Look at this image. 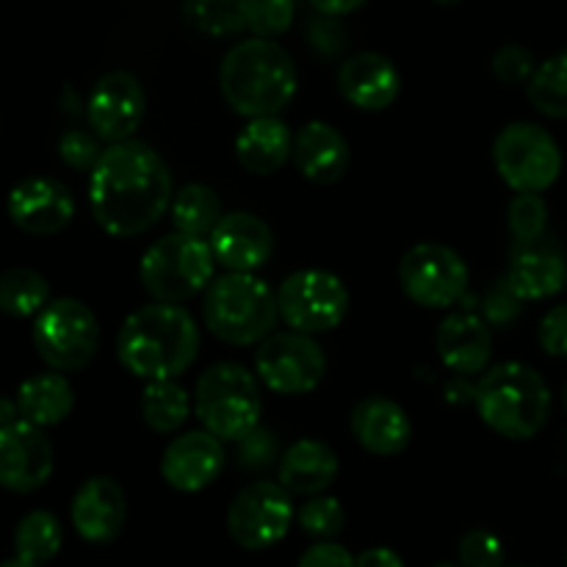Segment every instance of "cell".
Returning a JSON list of instances; mask_svg holds the SVG:
<instances>
[{"mask_svg":"<svg viewBox=\"0 0 567 567\" xmlns=\"http://www.w3.org/2000/svg\"><path fill=\"white\" fill-rule=\"evenodd\" d=\"M172 175L150 144L131 138L109 144L89 175V205L94 221L114 238L147 233L172 208Z\"/></svg>","mask_w":567,"mask_h":567,"instance_id":"6da1fadb","label":"cell"},{"mask_svg":"<svg viewBox=\"0 0 567 567\" xmlns=\"http://www.w3.org/2000/svg\"><path fill=\"white\" fill-rule=\"evenodd\" d=\"M199 352V327L186 308L153 302L127 316L116 336V358L144 382L177 380Z\"/></svg>","mask_w":567,"mask_h":567,"instance_id":"7a4b0ae2","label":"cell"},{"mask_svg":"<svg viewBox=\"0 0 567 567\" xmlns=\"http://www.w3.org/2000/svg\"><path fill=\"white\" fill-rule=\"evenodd\" d=\"M297 64L282 44L271 39H247L225 55L219 89L238 116L266 120L277 116L297 94Z\"/></svg>","mask_w":567,"mask_h":567,"instance_id":"3957f363","label":"cell"},{"mask_svg":"<svg viewBox=\"0 0 567 567\" xmlns=\"http://www.w3.org/2000/svg\"><path fill=\"white\" fill-rule=\"evenodd\" d=\"M480 419L509 441H529L551 415V391L526 363H498L480 377L474 391Z\"/></svg>","mask_w":567,"mask_h":567,"instance_id":"277c9868","label":"cell"},{"mask_svg":"<svg viewBox=\"0 0 567 567\" xmlns=\"http://www.w3.org/2000/svg\"><path fill=\"white\" fill-rule=\"evenodd\" d=\"M205 327L230 347H252L275 336L280 308L266 280L241 271L216 277L203 299Z\"/></svg>","mask_w":567,"mask_h":567,"instance_id":"5b68a950","label":"cell"},{"mask_svg":"<svg viewBox=\"0 0 567 567\" xmlns=\"http://www.w3.org/2000/svg\"><path fill=\"white\" fill-rule=\"evenodd\" d=\"M194 413L219 441H244L264 413L258 377L238 363L210 365L194 391Z\"/></svg>","mask_w":567,"mask_h":567,"instance_id":"8992f818","label":"cell"},{"mask_svg":"<svg viewBox=\"0 0 567 567\" xmlns=\"http://www.w3.org/2000/svg\"><path fill=\"white\" fill-rule=\"evenodd\" d=\"M216 269L214 249L205 238L172 233L155 241L138 264L142 286L155 302L181 305L208 291Z\"/></svg>","mask_w":567,"mask_h":567,"instance_id":"52a82bcc","label":"cell"},{"mask_svg":"<svg viewBox=\"0 0 567 567\" xmlns=\"http://www.w3.org/2000/svg\"><path fill=\"white\" fill-rule=\"evenodd\" d=\"M493 164L513 192L543 194L563 172V153L546 127L513 122L493 142Z\"/></svg>","mask_w":567,"mask_h":567,"instance_id":"ba28073f","label":"cell"},{"mask_svg":"<svg viewBox=\"0 0 567 567\" xmlns=\"http://www.w3.org/2000/svg\"><path fill=\"white\" fill-rule=\"evenodd\" d=\"M33 347L53 371H81L100 347L97 316L81 299H53L33 321Z\"/></svg>","mask_w":567,"mask_h":567,"instance_id":"9c48e42d","label":"cell"},{"mask_svg":"<svg viewBox=\"0 0 567 567\" xmlns=\"http://www.w3.org/2000/svg\"><path fill=\"white\" fill-rule=\"evenodd\" d=\"M280 319L302 336L330 332L347 319L349 291L343 280L324 269H302L286 277L277 291Z\"/></svg>","mask_w":567,"mask_h":567,"instance_id":"30bf717a","label":"cell"},{"mask_svg":"<svg viewBox=\"0 0 567 567\" xmlns=\"http://www.w3.org/2000/svg\"><path fill=\"white\" fill-rule=\"evenodd\" d=\"M399 286L410 302L430 310L457 305L468 288V266L443 244H415L399 264Z\"/></svg>","mask_w":567,"mask_h":567,"instance_id":"8fae6325","label":"cell"},{"mask_svg":"<svg viewBox=\"0 0 567 567\" xmlns=\"http://www.w3.org/2000/svg\"><path fill=\"white\" fill-rule=\"evenodd\" d=\"M255 371L269 391L299 396L319 388L327 374V358L313 336L275 332L255 352Z\"/></svg>","mask_w":567,"mask_h":567,"instance_id":"7c38bea8","label":"cell"},{"mask_svg":"<svg viewBox=\"0 0 567 567\" xmlns=\"http://www.w3.org/2000/svg\"><path fill=\"white\" fill-rule=\"evenodd\" d=\"M293 520L291 493L280 482H255L233 498L227 532L247 551H264L288 535Z\"/></svg>","mask_w":567,"mask_h":567,"instance_id":"4fadbf2b","label":"cell"},{"mask_svg":"<svg viewBox=\"0 0 567 567\" xmlns=\"http://www.w3.org/2000/svg\"><path fill=\"white\" fill-rule=\"evenodd\" d=\"M147 111V94L133 72H105L94 83L86 103V120L100 142L122 144L131 142L133 133L142 127Z\"/></svg>","mask_w":567,"mask_h":567,"instance_id":"5bb4252c","label":"cell"},{"mask_svg":"<svg viewBox=\"0 0 567 567\" xmlns=\"http://www.w3.org/2000/svg\"><path fill=\"white\" fill-rule=\"evenodd\" d=\"M53 476V446L28 421L0 430V485L9 493H37Z\"/></svg>","mask_w":567,"mask_h":567,"instance_id":"9a60e30c","label":"cell"},{"mask_svg":"<svg viewBox=\"0 0 567 567\" xmlns=\"http://www.w3.org/2000/svg\"><path fill=\"white\" fill-rule=\"evenodd\" d=\"M75 216L72 192L55 177H25L9 194V219L28 236H55Z\"/></svg>","mask_w":567,"mask_h":567,"instance_id":"2e32d148","label":"cell"},{"mask_svg":"<svg viewBox=\"0 0 567 567\" xmlns=\"http://www.w3.org/2000/svg\"><path fill=\"white\" fill-rule=\"evenodd\" d=\"M225 468V449L210 432H186L166 446L161 476L177 493H199Z\"/></svg>","mask_w":567,"mask_h":567,"instance_id":"e0dca14e","label":"cell"},{"mask_svg":"<svg viewBox=\"0 0 567 567\" xmlns=\"http://www.w3.org/2000/svg\"><path fill=\"white\" fill-rule=\"evenodd\" d=\"M208 244L214 249L216 264L225 266L227 271L252 275L275 252V233L260 216L247 214V210H233L216 225Z\"/></svg>","mask_w":567,"mask_h":567,"instance_id":"ac0fdd59","label":"cell"},{"mask_svg":"<svg viewBox=\"0 0 567 567\" xmlns=\"http://www.w3.org/2000/svg\"><path fill=\"white\" fill-rule=\"evenodd\" d=\"M338 92L349 105L360 111H385L396 103L402 92V75L391 59L382 53L349 55L338 70Z\"/></svg>","mask_w":567,"mask_h":567,"instance_id":"d6986e66","label":"cell"},{"mask_svg":"<svg viewBox=\"0 0 567 567\" xmlns=\"http://www.w3.org/2000/svg\"><path fill=\"white\" fill-rule=\"evenodd\" d=\"M72 526L78 535L94 546L116 540L127 518V498L122 487L109 476H94L78 487L72 498Z\"/></svg>","mask_w":567,"mask_h":567,"instance_id":"ffe728a7","label":"cell"},{"mask_svg":"<svg viewBox=\"0 0 567 567\" xmlns=\"http://www.w3.org/2000/svg\"><path fill=\"white\" fill-rule=\"evenodd\" d=\"M509 286L520 299H548L567 282V260L551 236L509 249Z\"/></svg>","mask_w":567,"mask_h":567,"instance_id":"44dd1931","label":"cell"},{"mask_svg":"<svg viewBox=\"0 0 567 567\" xmlns=\"http://www.w3.org/2000/svg\"><path fill=\"white\" fill-rule=\"evenodd\" d=\"M435 347L443 365L452 369L454 374H482L493 354L491 324L471 310H454L437 327Z\"/></svg>","mask_w":567,"mask_h":567,"instance_id":"7402d4cb","label":"cell"},{"mask_svg":"<svg viewBox=\"0 0 567 567\" xmlns=\"http://www.w3.org/2000/svg\"><path fill=\"white\" fill-rule=\"evenodd\" d=\"M354 441L377 457H396L410 446L413 426L393 399L365 396L352 410Z\"/></svg>","mask_w":567,"mask_h":567,"instance_id":"603a6c76","label":"cell"},{"mask_svg":"<svg viewBox=\"0 0 567 567\" xmlns=\"http://www.w3.org/2000/svg\"><path fill=\"white\" fill-rule=\"evenodd\" d=\"M293 164L308 177L310 183L319 186H332L347 175L349 164H352V153L341 133L327 122H308L302 131L293 136Z\"/></svg>","mask_w":567,"mask_h":567,"instance_id":"cb8c5ba5","label":"cell"},{"mask_svg":"<svg viewBox=\"0 0 567 567\" xmlns=\"http://www.w3.org/2000/svg\"><path fill=\"white\" fill-rule=\"evenodd\" d=\"M338 476V454L324 441L305 437L280 460L277 480L293 496H321Z\"/></svg>","mask_w":567,"mask_h":567,"instance_id":"d4e9b609","label":"cell"},{"mask_svg":"<svg viewBox=\"0 0 567 567\" xmlns=\"http://www.w3.org/2000/svg\"><path fill=\"white\" fill-rule=\"evenodd\" d=\"M293 155V136L280 116L249 120L236 138V158L249 175H275Z\"/></svg>","mask_w":567,"mask_h":567,"instance_id":"484cf974","label":"cell"},{"mask_svg":"<svg viewBox=\"0 0 567 567\" xmlns=\"http://www.w3.org/2000/svg\"><path fill=\"white\" fill-rule=\"evenodd\" d=\"M14 402L20 408L22 421L39 426V430H48V426L61 424L72 413L75 393H72L66 377H61L59 371H50V374H37L22 382L17 388Z\"/></svg>","mask_w":567,"mask_h":567,"instance_id":"4316f807","label":"cell"},{"mask_svg":"<svg viewBox=\"0 0 567 567\" xmlns=\"http://www.w3.org/2000/svg\"><path fill=\"white\" fill-rule=\"evenodd\" d=\"M172 221L175 233L194 238H210L225 216H221V199L205 183H188L172 199Z\"/></svg>","mask_w":567,"mask_h":567,"instance_id":"83f0119b","label":"cell"},{"mask_svg":"<svg viewBox=\"0 0 567 567\" xmlns=\"http://www.w3.org/2000/svg\"><path fill=\"white\" fill-rule=\"evenodd\" d=\"M192 399L175 380L147 382L142 393V419L158 435H172L186 424Z\"/></svg>","mask_w":567,"mask_h":567,"instance_id":"f1b7e54d","label":"cell"},{"mask_svg":"<svg viewBox=\"0 0 567 567\" xmlns=\"http://www.w3.org/2000/svg\"><path fill=\"white\" fill-rule=\"evenodd\" d=\"M48 280L39 271L14 266L0 277V310L11 319H31L48 308Z\"/></svg>","mask_w":567,"mask_h":567,"instance_id":"f546056e","label":"cell"},{"mask_svg":"<svg viewBox=\"0 0 567 567\" xmlns=\"http://www.w3.org/2000/svg\"><path fill=\"white\" fill-rule=\"evenodd\" d=\"M64 543V529H61L59 518L44 509H33L25 518L17 524L14 532V551L17 559H25L31 565L50 563L55 554L61 551Z\"/></svg>","mask_w":567,"mask_h":567,"instance_id":"4dcf8cb0","label":"cell"},{"mask_svg":"<svg viewBox=\"0 0 567 567\" xmlns=\"http://www.w3.org/2000/svg\"><path fill=\"white\" fill-rule=\"evenodd\" d=\"M526 97L543 116L567 120V48L537 64L526 83Z\"/></svg>","mask_w":567,"mask_h":567,"instance_id":"1f68e13d","label":"cell"},{"mask_svg":"<svg viewBox=\"0 0 567 567\" xmlns=\"http://www.w3.org/2000/svg\"><path fill=\"white\" fill-rule=\"evenodd\" d=\"M249 0H186L183 14L188 25L208 37H233L247 28Z\"/></svg>","mask_w":567,"mask_h":567,"instance_id":"d6a6232c","label":"cell"},{"mask_svg":"<svg viewBox=\"0 0 567 567\" xmlns=\"http://www.w3.org/2000/svg\"><path fill=\"white\" fill-rule=\"evenodd\" d=\"M299 526L305 535L316 537L321 543H330L338 537L347 526V513H343L341 502L332 496H313L297 515Z\"/></svg>","mask_w":567,"mask_h":567,"instance_id":"836d02e7","label":"cell"},{"mask_svg":"<svg viewBox=\"0 0 567 567\" xmlns=\"http://www.w3.org/2000/svg\"><path fill=\"white\" fill-rule=\"evenodd\" d=\"M509 233H513V244H529L546 236L548 225V205L540 194H518L509 203L507 210Z\"/></svg>","mask_w":567,"mask_h":567,"instance_id":"e575fe53","label":"cell"},{"mask_svg":"<svg viewBox=\"0 0 567 567\" xmlns=\"http://www.w3.org/2000/svg\"><path fill=\"white\" fill-rule=\"evenodd\" d=\"M293 9H297V0H249L247 28L258 39L275 42L291 28Z\"/></svg>","mask_w":567,"mask_h":567,"instance_id":"d590c367","label":"cell"},{"mask_svg":"<svg viewBox=\"0 0 567 567\" xmlns=\"http://www.w3.org/2000/svg\"><path fill=\"white\" fill-rule=\"evenodd\" d=\"M103 153L105 150L100 147V138L89 131H66L59 138V158L75 172H89L92 175Z\"/></svg>","mask_w":567,"mask_h":567,"instance_id":"8d00e7d4","label":"cell"},{"mask_svg":"<svg viewBox=\"0 0 567 567\" xmlns=\"http://www.w3.org/2000/svg\"><path fill=\"white\" fill-rule=\"evenodd\" d=\"M493 75L498 78L507 86H515V83H529L532 75H535L537 64H535V53L524 44H502L496 50L491 61Z\"/></svg>","mask_w":567,"mask_h":567,"instance_id":"74e56055","label":"cell"},{"mask_svg":"<svg viewBox=\"0 0 567 567\" xmlns=\"http://www.w3.org/2000/svg\"><path fill=\"white\" fill-rule=\"evenodd\" d=\"M460 565L463 567H504V546L493 532L471 529L460 540Z\"/></svg>","mask_w":567,"mask_h":567,"instance_id":"f35d334b","label":"cell"},{"mask_svg":"<svg viewBox=\"0 0 567 567\" xmlns=\"http://www.w3.org/2000/svg\"><path fill=\"white\" fill-rule=\"evenodd\" d=\"M277 454H280L277 435L271 430H266V426H258L244 441H238V463L247 471L269 468V465L277 463Z\"/></svg>","mask_w":567,"mask_h":567,"instance_id":"ab89813d","label":"cell"},{"mask_svg":"<svg viewBox=\"0 0 567 567\" xmlns=\"http://www.w3.org/2000/svg\"><path fill=\"white\" fill-rule=\"evenodd\" d=\"M520 302H524V299L515 293V288L509 286L507 277H502V280L493 286V291L485 297V305H482V319L493 327H507L509 321L518 319Z\"/></svg>","mask_w":567,"mask_h":567,"instance_id":"60d3db41","label":"cell"},{"mask_svg":"<svg viewBox=\"0 0 567 567\" xmlns=\"http://www.w3.org/2000/svg\"><path fill=\"white\" fill-rule=\"evenodd\" d=\"M308 42L321 59H336L347 48V31L336 17L319 14L313 22H308Z\"/></svg>","mask_w":567,"mask_h":567,"instance_id":"b9f144b4","label":"cell"},{"mask_svg":"<svg viewBox=\"0 0 567 567\" xmlns=\"http://www.w3.org/2000/svg\"><path fill=\"white\" fill-rule=\"evenodd\" d=\"M537 338H540L543 352H548L551 358H567V305H557L543 316Z\"/></svg>","mask_w":567,"mask_h":567,"instance_id":"7bdbcfd3","label":"cell"},{"mask_svg":"<svg viewBox=\"0 0 567 567\" xmlns=\"http://www.w3.org/2000/svg\"><path fill=\"white\" fill-rule=\"evenodd\" d=\"M297 567H354V557L338 543H316L302 554Z\"/></svg>","mask_w":567,"mask_h":567,"instance_id":"ee69618b","label":"cell"},{"mask_svg":"<svg viewBox=\"0 0 567 567\" xmlns=\"http://www.w3.org/2000/svg\"><path fill=\"white\" fill-rule=\"evenodd\" d=\"M354 567H404V563L391 548H369L354 559Z\"/></svg>","mask_w":567,"mask_h":567,"instance_id":"f6af8a7d","label":"cell"},{"mask_svg":"<svg viewBox=\"0 0 567 567\" xmlns=\"http://www.w3.org/2000/svg\"><path fill=\"white\" fill-rule=\"evenodd\" d=\"M369 3V0H310V6H313L319 14L324 17H347L352 14V11L363 9V6Z\"/></svg>","mask_w":567,"mask_h":567,"instance_id":"bcb514c9","label":"cell"},{"mask_svg":"<svg viewBox=\"0 0 567 567\" xmlns=\"http://www.w3.org/2000/svg\"><path fill=\"white\" fill-rule=\"evenodd\" d=\"M20 419H22V415H20V408H17V402H11V399H3V402H0V430L17 424Z\"/></svg>","mask_w":567,"mask_h":567,"instance_id":"7dc6e473","label":"cell"},{"mask_svg":"<svg viewBox=\"0 0 567 567\" xmlns=\"http://www.w3.org/2000/svg\"><path fill=\"white\" fill-rule=\"evenodd\" d=\"M3 567H39V565H31V563H25V559H9V563H3Z\"/></svg>","mask_w":567,"mask_h":567,"instance_id":"c3c4849f","label":"cell"},{"mask_svg":"<svg viewBox=\"0 0 567 567\" xmlns=\"http://www.w3.org/2000/svg\"><path fill=\"white\" fill-rule=\"evenodd\" d=\"M435 3H443V6H452V3H460V0H435Z\"/></svg>","mask_w":567,"mask_h":567,"instance_id":"681fc988","label":"cell"},{"mask_svg":"<svg viewBox=\"0 0 567 567\" xmlns=\"http://www.w3.org/2000/svg\"><path fill=\"white\" fill-rule=\"evenodd\" d=\"M563 402H565V410H567V382H565V391H563Z\"/></svg>","mask_w":567,"mask_h":567,"instance_id":"f907efd6","label":"cell"},{"mask_svg":"<svg viewBox=\"0 0 567 567\" xmlns=\"http://www.w3.org/2000/svg\"><path fill=\"white\" fill-rule=\"evenodd\" d=\"M435 567H463V565H435Z\"/></svg>","mask_w":567,"mask_h":567,"instance_id":"816d5d0a","label":"cell"},{"mask_svg":"<svg viewBox=\"0 0 567 567\" xmlns=\"http://www.w3.org/2000/svg\"><path fill=\"white\" fill-rule=\"evenodd\" d=\"M565 565H567V554H565Z\"/></svg>","mask_w":567,"mask_h":567,"instance_id":"f5cc1de1","label":"cell"},{"mask_svg":"<svg viewBox=\"0 0 567 567\" xmlns=\"http://www.w3.org/2000/svg\"><path fill=\"white\" fill-rule=\"evenodd\" d=\"M515 567H520V565H515Z\"/></svg>","mask_w":567,"mask_h":567,"instance_id":"db71d44e","label":"cell"}]
</instances>
